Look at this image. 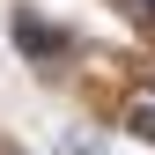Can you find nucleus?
<instances>
[{"label": "nucleus", "instance_id": "1", "mask_svg": "<svg viewBox=\"0 0 155 155\" xmlns=\"http://www.w3.org/2000/svg\"><path fill=\"white\" fill-rule=\"evenodd\" d=\"M15 45H22L30 59H59V52H67V37L52 30L45 15H30V8H15Z\"/></svg>", "mask_w": 155, "mask_h": 155}, {"label": "nucleus", "instance_id": "2", "mask_svg": "<svg viewBox=\"0 0 155 155\" xmlns=\"http://www.w3.org/2000/svg\"><path fill=\"white\" fill-rule=\"evenodd\" d=\"M126 126L140 133L148 148H155V81H148V89H133V104H126Z\"/></svg>", "mask_w": 155, "mask_h": 155}, {"label": "nucleus", "instance_id": "3", "mask_svg": "<svg viewBox=\"0 0 155 155\" xmlns=\"http://www.w3.org/2000/svg\"><path fill=\"white\" fill-rule=\"evenodd\" d=\"M126 15L133 22H155V0H126Z\"/></svg>", "mask_w": 155, "mask_h": 155}]
</instances>
